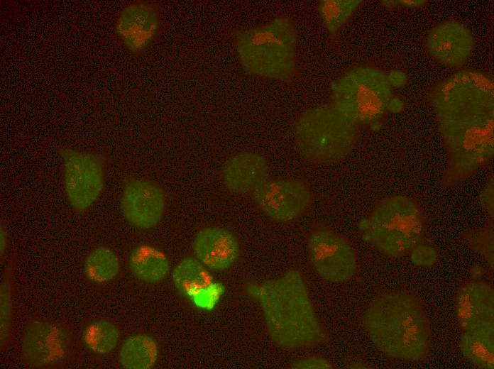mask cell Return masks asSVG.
I'll return each instance as SVG.
<instances>
[{"mask_svg":"<svg viewBox=\"0 0 494 369\" xmlns=\"http://www.w3.org/2000/svg\"><path fill=\"white\" fill-rule=\"evenodd\" d=\"M493 94L490 76L473 70L455 73L430 92L448 155L446 186L466 180L493 156Z\"/></svg>","mask_w":494,"mask_h":369,"instance_id":"obj_1","label":"cell"},{"mask_svg":"<svg viewBox=\"0 0 494 369\" xmlns=\"http://www.w3.org/2000/svg\"><path fill=\"white\" fill-rule=\"evenodd\" d=\"M251 292L260 305L268 334L278 347L304 349L328 338L299 270H289L253 287Z\"/></svg>","mask_w":494,"mask_h":369,"instance_id":"obj_2","label":"cell"},{"mask_svg":"<svg viewBox=\"0 0 494 369\" xmlns=\"http://www.w3.org/2000/svg\"><path fill=\"white\" fill-rule=\"evenodd\" d=\"M363 325L375 346L390 358L417 362L429 353L432 331L422 302L415 295L388 291L368 304Z\"/></svg>","mask_w":494,"mask_h":369,"instance_id":"obj_3","label":"cell"},{"mask_svg":"<svg viewBox=\"0 0 494 369\" xmlns=\"http://www.w3.org/2000/svg\"><path fill=\"white\" fill-rule=\"evenodd\" d=\"M298 31L290 18L279 16L235 33L237 56L249 75L288 83L296 73Z\"/></svg>","mask_w":494,"mask_h":369,"instance_id":"obj_4","label":"cell"},{"mask_svg":"<svg viewBox=\"0 0 494 369\" xmlns=\"http://www.w3.org/2000/svg\"><path fill=\"white\" fill-rule=\"evenodd\" d=\"M363 238L390 258L412 252L423 239L425 221L411 198L393 195L380 201L359 224Z\"/></svg>","mask_w":494,"mask_h":369,"instance_id":"obj_5","label":"cell"},{"mask_svg":"<svg viewBox=\"0 0 494 369\" xmlns=\"http://www.w3.org/2000/svg\"><path fill=\"white\" fill-rule=\"evenodd\" d=\"M358 125L332 104L305 110L294 129L300 154L307 161L328 165L338 163L353 149L358 136Z\"/></svg>","mask_w":494,"mask_h":369,"instance_id":"obj_6","label":"cell"},{"mask_svg":"<svg viewBox=\"0 0 494 369\" xmlns=\"http://www.w3.org/2000/svg\"><path fill=\"white\" fill-rule=\"evenodd\" d=\"M332 105L356 125L378 121L393 98L387 74L372 65L346 71L331 86Z\"/></svg>","mask_w":494,"mask_h":369,"instance_id":"obj_7","label":"cell"},{"mask_svg":"<svg viewBox=\"0 0 494 369\" xmlns=\"http://www.w3.org/2000/svg\"><path fill=\"white\" fill-rule=\"evenodd\" d=\"M57 153L62 160L67 202L75 214H83L104 190L107 158L102 153L73 148H60Z\"/></svg>","mask_w":494,"mask_h":369,"instance_id":"obj_8","label":"cell"},{"mask_svg":"<svg viewBox=\"0 0 494 369\" xmlns=\"http://www.w3.org/2000/svg\"><path fill=\"white\" fill-rule=\"evenodd\" d=\"M72 343L69 329L53 320L31 319L22 335L21 357L29 368H53L67 359Z\"/></svg>","mask_w":494,"mask_h":369,"instance_id":"obj_9","label":"cell"},{"mask_svg":"<svg viewBox=\"0 0 494 369\" xmlns=\"http://www.w3.org/2000/svg\"><path fill=\"white\" fill-rule=\"evenodd\" d=\"M307 250L313 268L323 280L342 283L356 275V255L341 235L326 228L316 230L308 236Z\"/></svg>","mask_w":494,"mask_h":369,"instance_id":"obj_10","label":"cell"},{"mask_svg":"<svg viewBox=\"0 0 494 369\" xmlns=\"http://www.w3.org/2000/svg\"><path fill=\"white\" fill-rule=\"evenodd\" d=\"M251 194L258 208L279 222H287L299 217L312 200L307 184L294 178H268Z\"/></svg>","mask_w":494,"mask_h":369,"instance_id":"obj_11","label":"cell"},{"mask_svg":"<svg viewBox=\"0 0 494 369\" xmlns=\"http://www.w3.org/2000/svg\"><path fill=\"white\" fill-rule=\"evenodd\" d=\"M166 206L163 189L144 178L131 177L123 186L120 208L126 221L140 230H150L161 221Z\"/></svg>","mask_w":494,"mask_h":369,"instance_id":"obj_12","label":"cell"},{"mask_svg":"<svg viewBox=\"0 0 494 369\" xmlns=\"http://www.w3.org/2000/svg\"><path fill=\"white\" fill-rule=\"evenodd\" d=\"M160 27V19L156 5L138 1L121 10L114 28L126 48L133 54H139L154 41Z\"/></svg>","mask_w":494,"mask_h":369,"instance_id":"obj_13","label":"cell"},{"mask_svg":"<svg viewBox=\"0 0 494 369\" xmlns=\"http://www.w3.org/2000/svg\"><path fill=\"white\" fill-rule=\"evenodd\" d=\"M425 45L435 60L445 66L458 67L471 55L475 40L465 24L456 20H447L429 30Z\"/></svg>","mask_w":494,"mask_h":369,"instance_id":"obj_14","label":"cell"},{"mask_svg":"<svg viewBox=\"0 0 494 369\" xmlns=\"http://www.w3.org/2000/svg\"><path fill=\"white\" fill-rule=\"evenodd\" d=\"M455 316L462 331L494 327V291L484 281L461 286L455 299Z\"/></svg>","mask_w":494,"mask_h":369,"instance_id":"obj_15","label":"cell"},{"mask_svg":"<svg viewBox=\"0 0 494 369\" xmlns=\"http://www.w3.org/2000/svg\"><path fill=\"white\" fill-rule=\"evenodd\" d=\"M192 249L194 257L207 268L216 272L229 269L240 255V243L230 230L208 226L194 236Z\"/></svg>","mask_w":494,"mask_h":369,"instance_id":"obj_16","label":"cell"},{"mask_svg":"<svg viewBox=\"0 0 494 369\" xmlns=\"http://www.w3.org/2000/svg\"><path fill=\"white\" fill-rule=\"evenodd\" d=\"M269 166L266 158L257 153H238L229 158L221 167L220 175L224 187L238 194L252 193L268 179Z\"/></svg>","mask_w":494,"mask_h":369,"instance_id":"obj_17","label":"cell"},{"mask_svg":"<svg viewBox=\"0 0 494 369\" xmlns=\"http://www.w3.org/2000/svg\"><path fill=\"white\" fill-rule=\"evenodd\" d=\"M128 268L139 281L156 284L163 281L170 271V261L160 249L150 245L140 244L131 251L128 259Z\"/></svg>","mask_w":494,"mask_h":369,"instance_id":"obj_18","label":"cell"},{"mask_svg":"<svg viewBox=\"0 0 494 369\" xmlns=\"http://www.w3.org/2000/svg\"><path fill=\"white\" fill-rule=\"evenodd\" d=\"M159 346L150 335L137 333L128 336L119 351V363L126 369H150L158 359Z\"/></svg>","mask_w":494,"mask_h":369,"instance_id":"obj_19","label":"cell"},{"mask_svg":"<svg viewBox=\"0 0 494 369\" xmlns=\"http://www.w3.org/2000/svg\"><path fill=\"white\" fill-rule=\"evenodd\" d=\"M16 257H11L5 266L0 282V349L6 351L11 346L14 317Z\"/></svg>","mask_w":494,"mask_h":369,"instance_id":"obj_20","label":"cell"},{"mask_svg":"<svg viewBox=\"0 0 494 369\" xmlns=\"http://www.w3.org/2000/svg\"><path fill=\"white\" fill-rule=\"evenodd\" d=\"M459 348L463 356L478 368H494V327L462 331Z\"/></svg>","mask_w":494,"mask_h":369,"instance_id":"obj_21","label":"cell"},{"mask_svg":"<svg viewBox=\"0 0 494 369\" xmlns=\"http://www.w3.org/2000/svg\"><path fill=\"white\" fill-rule=\"evenodd\" d=\"M208 270L195 257H186L172 271L173 285L182 295H193L211 284L212 278Z\"/></svg>","mask_w":494,"mask_h":369,"instance_id":"obj_22","label":"cell"},{"mask_svg":"<svg viewBox=\"0 0 494 369\" xmlns=\"http://www.w3.org/2000/svg\"><path fill=\"white\" fill-rule=\"evenodd\" d=\"M81 338L83 345L91 353L106 356L117 346L120 331L109 319H94L84 326Z\"/></svg>","mask_w":494,"mask_h":369,"instance_id":"obj_23","label":"cell"},{"mask_svg":"<svg viewBox=\"0 0 494 369\" xmlns=\"http://www.w3.org/2000/svg\"><path fill=\"white\" fill-rule=\"evenodd\" d=\"M120 261L116 253L106 246L92 248L83 263L84 275L87 280L97 284H106L114 280L120 271Z\"/></svg>","mask_w":494,"mask_h":369,"instance_id":"obj_24","label":"cell"},{"mask_svg":"<svg viewBox=\"0 0 494 369\" xmlns=\"http://www.w3.org/2000/svg\"><path fill=\"white\" fill-rule=\"evenodd\" d=\"M361 0H320L317 9L329 35L334 36L362 4Z\"/></svg>","mask_w":494,"mask_h":369,"instance_id":"obj_25","label":"cell"},{"mask_svg":"<svg viewBox=\"0 0 494 369\" xmlns=\"http://www.w3.org/2000/svg\"><path fill=\"white\" fill-rule=\"evenodd\" d=\"M463 238L471 248L481 254L488 263L493 265V228L492 224L463 234Z\"/></svg>","mask_w":494,"mask_h":369,"instance_id":"obj_26","label":"cell"},{"mask_svg":"<svg viewBox=\"0 0 494 369\" xmlns=\"http://www.w3.org/2000/svg\"><path fill=\"white\" fill-rule=\"evenodd\" d=\"M413 263L418 265H430L435 261L436 255L432 248L417 246L410 253Z\"/></svg>","mask_w":494,"mask_h":369,"instance_id":"obj_27","label":"cell"},{"mask_svg":"<svg viewBox=\"0 0 494 369\" xmlns=\"http://www.w3.org/2000/svg\"><path fill=\"white\" fill-rule=\"evenodd\" d=\"M292 368H331L332 365L326 359L318 356H309L294 362Z\"/></svg>","mask_w":494,"mask_h":369,"instance_id":"obj_28","label":"cell"},{"mask_svg":"<svg viewBox=\"0 0 494 369\" xmlns=\"http://www.w3.org/2000/svg\"><path fill=\"white\" fill-rule=\"evenodd\" d=\"M9 231L6 223L1 220L0 224V257L1 261L4 258L9 248Z\"/></svg>","mask_w":494,"mask_h":369,"instance_id":"obj_29","label":"cell"},{"mask_svg":"<svg viewBox=\"0 0 494 369\" xmlns=\"http://www.w3.org/2000/svg\"><path fill=\"white\" fill-rule=\"evenodd\" d=\"M387 77L392 88L402 87L407 82V75L400 70L390 71L387 74Z\"/></svg>","mask_w":494,"mask_h":369,"instance_id":"obj_30","label":"cell"},{"mask_svg":"<svg viewBox=\"0 0 494 369\" xmlns=\"http://www.w3.org/2000/svg\"><path fill=\"white\" fill-rule=\"evenodd\" d=\"M402 105V102L399 98L393 97L389 104L388 111H399Z\"/></svg>","mask_w":494,"mask_h":369,"instance_id":"obj_31","label":"cell"},{"mask_svg":"<svg viewBox=\"0 0 494 369\" xmlns=\"http://www.w3.org/2000/svg\"><path fill=\"white\" fill-rule=\"evenodd\" d=\"M399 4L407 7H419L425 4V1H399Z\"/></svg>","mask_w":494,"mask_h":369,"instance_id":"obj_32","label":"cell"}]
</instances>
